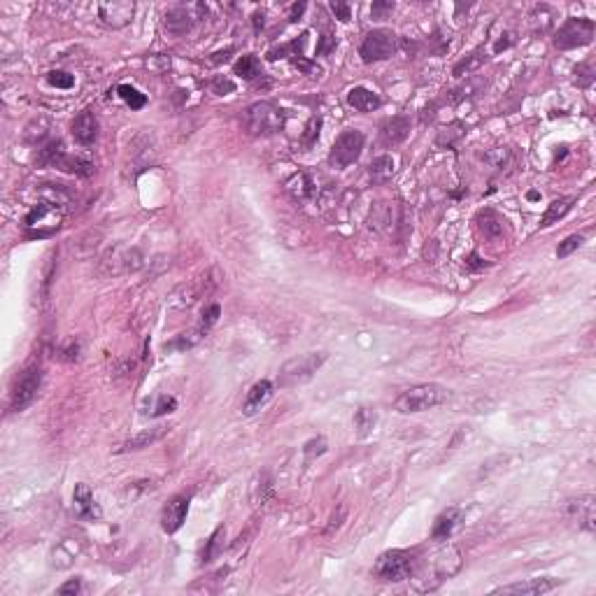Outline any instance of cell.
Wrapping results in <instances>:
<instances>
[{
  "mask_svg": "<svg viewBox=\"0 0 596 596\" xmlns=\"http://www.w3.org/2000/svg\"><path fill=\"white\" fill-rule=\"evenodd\" d=\"M461 564H463V559L456 547L452 545L442 547V550L431 554V559H426L424 564L417 561V568H415V573H412L415 589H417V592H433V589H438L445 580L459 573Z\"/></svg>",
  "mask_w": 596,
  "mask_h": 596,
  "instance_id": "6da1fadb",
  "label": "cell"
},
{
  "mask_svg": "<svg viewBox=\"0 0 596 596\" xmlns=\"http://www.w3.org/2000/svg\"><path fill=\"white\" fill-rule=\"evenodd\" d=\"M447 398H449V389H445L442 385L426 382V385H415L410 389H405L396 401H394V408L403 415H412V412L431 410L435 405H442Z\"/></svg>",
  "mask_w": 596,
  "mask_h": 596,
  "instance_id": "7a4b0ae2",
  "label": "cell"
},
{
  "mask_svg": "<svg viewBox=\"0 0 596 596\" xmlns=\"http://www.w3.org/2000/svg\"><path fill=\"white\" fill-rule=\"evenodd\" d=\"M324 362H327V352H308V355L289 359V362L280 368L277 385L284 387V389L306 385L315 378V373L322 368Z\"/></svg>",
  "mask_w": 596,
  "mask_h": 596,
  "instance_id": "3957f363",
  "label": "cell"
},
{
  "mask_svg": "<svg viewBox=\"0 0 596 596\" xmlns=\"http://www.w3.org/2000/svg\"><path fill=\"white\" fill-rule=\"evenodd\" d=\"M415 568H417V559H415L412 552L389 550L378 557L373 573H375V578L385 580V582H401V580L412 578Z\"/></svg>",
  "mask_w": 596,
  "mask_h": 596,
  "instance_id": "277c9868",
  "label": "cell"
},
{
  "mask_svg": "<svg viewBox=\"0 0 596 596\" xmlns=\"http://www.w3.org/2000/svg\"><path fill=\"white\" fill-rule=\"evenodd\" d=\"M245 126L252 135H275L284 126V114L273 103H252L245 112Z\"/></svg>",
  "mask_w": 596,
  "mask_h": 596,
  "instance_id": "5b68a950",
  "label": "cell"
},
{
  "mask_svg": "<svg viewBox=\"0 0 596 596\" xmlns=\"http://www.w3.org/2000/svg\"><path fill=\"white\" fill-rule=\"evenodd\" d=\"M594 31L596 26L592 19L571 17L554 33V47L557 50H578V47H585L594 40Z\"/></svg>",
  "mask_w": 596,
  "mask_h": 596,
  "instance_id": "8992f818",
  "label": "cell"
},
{
  "mask_svg": "<svg viewBox=\"0 0 596 596\" xmlns=\"http://www.w3.org/2000/svg\"><path fill=\"white\" fill-rule=\"evenodd\" d=\"M207 15L205 5H175V8L165 10L163 15V31L168 33V36H175V38H182L186 36L193 24H198L200 19H203Z\"/></svg>",
  "mask_w": 596,
  "mask_h": 596,
  "instance_id": "52a82bcc",
  "label": "cell"
},
{
  "mask_svg": "<svg viewBox=\"0 0 596 596\" xmlns=\"http://www.w3.org/2000/svg\"><path fill=\"white\" fill-rule=\"evenodd\" d=\"M396 33L389 31V29H375L371 31L368 36L364 38L362 43V54L364 64H375V61H385V59H392L394 52H396Z\"/></svg>",
  "mask_w": 596,
  "mask_h": 596,
  "instance_id": "ba28073f",
  "label": "cell"
},
{
  "mask_svg": "<svg viewBox=\"0 0 596 596\" xmlns=\"http://www.w3.org/2000/svg\"><path fill=\"white\" fill-rule=\"evenodd\" d=\"M364 144H366V137L362 131H345V133L338 135V140L334 142L331 147V154H329V163L334 168H348L362 156L364 151Z\"/></svg>",
  "mask_w": 596,
  "mask_h": 596,
  "instance_id": "9c48e42d",
  "label": "cell"
},
{
  "mask_svg": "<svg viewBox=\"0 0 596 596\" xmlns=\"http://www.w3.org/2000/svg\"><path fill=\"white\" fill-rule=\"evenodd\" d=\"M64 207L52 205V203H40L38 207H33L26 217V228H29L31 235H38V238H47L54 231H59L61 221H64Z\"/></svg>",
  "mask_w": 596,
  "mask_h": 596,
  "instance_id": "30bf717a",
  "label": "cell"
},
{
  "mask_svg": "<svg viewBox=\"0 0 596 596\" xmlns=\"http://www.w3.org/2000/svg\"><path fill=\"white\" fill-rule=\"evenodd\" d=\"M43 387V371L38 366H31L22 373V378L17 380L15 389H12V401H10V408L12 412H22L26 410L33 401L38 398V392Z\"/></svg>",
  "mask_w": 596,
  "mask_h": 596,
  "instance_id": "8fae6325",
  "label": "cell"
},
{
  "mask_svg": "<svg viewBox=\"0 0 596 596\" xmlns=\"http://www.w3.org/2000/svg\"><path fill=\"white\" fill-rule=\"evenodd\" d=\"M142 254L135 247H117L112 249L105 259H103V270L105 275H124V273H135L142 268Z\"/></svg>",
  "mask_w": 596,
  "mask_h": 596,
  "instance_id": "7c38bea8",
  "label": "cell"
},
{
  "mask_svg": "<svg viewBox=\"0 0 596 596\" xmlns=\"http://www.w3.org/2000/svg\"><path fill=\"white\" fill-rule=\"evenodd\" d=\"M566 515L571 522L578 524V529L594 533L596 531V498L592 494H582L578 498L566 501Z\"/></svg>",
  "mask_w": 596,
  "mask_h": 596,
  "instance_id": "4fadbf2b",
  "label": "cell"
},
{
  "mask_svg": "<svg viewBox=\"0 0 596 596\" xmlns=\"http://www.w3.org/2000/svg\"><path fill=\"white\" fill-rule=\"evenodd\" d=\"M135 3L131 0H105L98 5V17L107 29H124L133 22Z\"/></svg>",
  "mask_w": 596,
  "mask_h": 596,
  "instance_id": "5bb4252c",
  "label": "cell"
},
{
  "mask_svg": "<svg viewBox=\"0 0 596 596\" xmlns=\"http://www.w3.org/2000/svg\"><path fill=\"white\" fill-rule=\"evenodd\" d=\"M219 280H210V273L203 275V277H196L193 282L189 284H182L175 294H172V303L177 308H191L198 298H203V294H210V291L217 287Z\"/></svg>",
  "mask_w": 596,
  "mask_h": 596,
  "instance_id": "9a60e30c",
  "label": "cell"
},
{
  "mask_svg": "<svg viewBox=\"0 0 596 596\" xmlns=\"http://www.w3.org/2000/svg\"><path fill=\"white\" fill-rule=\"evenodd\" d=\"M189 501L191 498L186 494H177L165 503V508L161 512V526H163L165 533H175V531L182 529L186 512H189Z\"/></svg>",
  "mask_w": 596,
  "mask_h": 596,
  "instance_id": "2e32d148",
  "label": "cell"
},
{
  "mask_svg": "<svg viewBox=\"0 0 596 596\" xmlns=\"http://www.w3.org/2000/svg\"><path fill=\"white\" fill-rule=\"evenodd\" d=\"M73 510H75V517L87 519V522H91V519H100V515H103L98 503H96V498L91 494V489H89V484H84V482L75 484Z\"/></svg>",
  "mask_w": 596,
  "mask_h": 596,
  "instance_id": "e0dca14e",
  "label": "cell"
},
{
  "mask_svg": "<svg viewBox=\"0 0 596 596\" xmlns=\"http://www.w3.org/2000/svg\"><path fill=\"white\" fill-rule=\"evenodd\" d=\"M559 582L557 580H550V578H531V580H524V582H515V585H505V587H498L494 589L491 594H517V596H540V594H547L557 587Z\"/></svg>",
  "mask_w": 596,
  "mask_h": 596,
  "instance_id": "ac0fdd59",
  "label": "cell"
},
{
  "mask_svg": "<svg viewBox=\"0 0 596 596\" xmlns=\"http://www.w3.org/2000/svg\"><path fill=\"white\" fill-rule=\"evenodd\" d=\"M70 128H73V137L80 144H94L96 137H98V119H96V114L89 112V110L75 117Z\"/></svg>",
  "mask_w": 596,
  "mask_h": 596,
  "instance_id": "d6986e66",
  "label": "cell"
},
{
  "mask_svg": "<svg viewBox=\"0 0 596 596\" xmlns=\"http://www.w3.org/2000/svg\"><path fill=\"white\" fill-rule=\"evenodd\" d=\"M461 519H463V510L456 508V505H454V508L442 510L440 515L435 517V522H433L431 538L433 540H449V538H452L454 529L461 524Z\"/></svg>",
  "mask_w": 596,
  "mask_h": 596,
  "instance_id": "ffe728a7",
  "label": "cell"
},
{
  "mask_svg": "<svg viewBox=\"0 0 596 596\" xmlns=\"http://www.w3.org/2000/svg\"><path fill=\"white\" fill-rule=\"evenodd\" d=\"M408 135H410V119L408 117H392L380 128V137H382V144H387V147L403 142Z\"/></svg>",
  "mask_w": 596,
  "mask_h": 596,
  "instance_id": "44dd1931",
  "label": "cell"
},
{
  "mask_svg": "<svg viewBox=\"0 0 596 596\" xmlns=\"http://www.w3.org/2000/svg\"><path fill=\"white\" fill-rule=\"evenodd\" d=\"M273 382L270 380H261V382H256L252 389L247 392V398H245V405H242V412L245 415H254L259 412L263 405L268 403L270 398H273Z\"/></svg>",
  "mask_w": 596,
  "mask_h": 596,
  "instance_id": "7402d4cb",
  "label": "cell"
},
{
  "mask_svg": "<svg viewBox=\"0 0 596 596\" xmlns=\"http://www.w3.org/2000/svg\"><path fill=\"white\" fill-rule=\"evenodd\" d=\"M170 431V426L165 424H158V426H151V429H144V431H140L137 435H133L131 440L124 442L121 452H131V449H144L149 445H154V442H158L163 438L165 433Z\"/></svg>",
  "mask_w": 596,
  "mask_h": 596,
  "instance_id": "603a6c76",
  "label": "cell"
},
{
  "mask_svg": "<svg viewBox=\"0 0 596 596\" xmlns=\"http://www.w3.org/2000/svg\"><path fill=\"white\" fill-rule=\"evenodd\" d=\"M348 103H350V107L359 110V112H373V110H378L380 105H382L380 96L375 91H371V89H366V87L352 89V91L348 94Z\"/></svg>",
  "mask_w": 596,
  "mask_h": 596,
  "instance_id": "cb8c5ba5",
  "label": "cell"
},
{
  "mask_svg": "<svg viewBox=\"0 0 596 596\" xmlns=\"http://www.w3.org/2000/svg\"><path fill=\"white\" fill-rule=\"evenodd\" d=\"M284 186H287V191L296 200H308V198H313V193H315V182L306 175V172H296V175H291Z\"/></svg>",
  "mask_w": 596,
  "mask_h": 596,
  "instance_id": "d4e9b609",
  "label": "cell"
},
{
  "mask_svg": "<svg viewBox=\"0 0 596 596\" xmlns=\"http://www.w3.org/2000/svg\"><path fill=\"white\" fill-rule=\"evenodd\" d=\"M573 203H575V198H573V196H564V198L552 200V203L547 205V210H545V214H543V219H540V228L552 226L554 221H559L561 217H566L568 210H571V207H573Z\"/></svg>",
  "mask_w": 596,
  "mask_h": 596,
  "instance_id": "484cf974",
  "label": "cell"
},
{
  "mask_svg": "<svg viewBox=\"0 0 596 596\" xmlns=\"http://www.w3.org/2000/svg\"><path fill=\"white\" fill-rule=\"evenodd\" d=\"M477 226H480V231L484 233V238L496 240L503 235V219L498 217L494 210H489V207L477 214Z\"/></svg>",
  "mask_w": 596,
  "mask_h": 596,
  "instance_id": "4316f807",
  "label": "cell"
},
{
  "mask_svg": "<svg viewBox=\"0 0 596 596\" xmlns=\"http://www.w3.org/2000/svg\"><path fill=\"white\" fill-rule=\"evenodd\" d=\"M66 156V149H64V142L61 140H50L45 144L43 149H40L38 154V165H50V168H59L61 161H64Z\"/></svg>",
  "mask_w": 596,
  "mask_h": 596,
  "instance_id": "83f0119b",
  "label": "cell"
},
{
  "mask_svg": "<svg viewBox=\"0 0 596 596\" xmlns=\"http://www.w3.org/2000/svg\"><path fill=\"white\" fill-rule=\"evenodd\" d=\"M224 538H226V529L224 526H217L212 536L205 540V547L200 552V564H210V561L219 557V552L224 550Z\"/></svg>",
  "mask_w": 596,
  "mask_h": 596,
  "instance_id": "f1b7e54d",
  "label": "cell"
},
{
  "mask_svg": "<svg viewBox=\"0 0 596 596\" xmlns=\"http://www.w3.org/2000/svg\"><path fill=\"white\" fill-rule=\"evenodd\" d=\"M177 408V398L175 396H168V394H158L151 401L142 405V412L149 415V417H161V415H168Z\"/></svg>",
  "mask_w": 596,
  "mask_h": 596,
  "instance_id": "f546056e",
  "label": "cell"
},
{
  "mask_svg": "<svg viewBox=\"0 0 596 596\" xmlns=\"http://www.w3.org/2000/svg\"><path fill=\"white\" fill-rule=\"evenodd\" d=\"M371 182L373 184H385L389 182L392 175H394V158L389 154H382L378 156L375 161L371 163Z\"/></svg>",
  "mask_w": 596,
  "mask_h": 596,
  "instance_id": "4dcf8cb0",
  "label": "cell"
},
{
  "mask_svg": "<svg viewBox=\"0 0 596 596\" xmlns=\"http://www.w3.org/2000/svg\"><path fill=\"white\" fill-rule=\"evenodd\" d=\"M235 75L242 80H256L261 75V66H259V59L254 54H245L235 61Z\"/></svg>",
  "mask_w": 596,
  "mask_h": 596,
  "instance_id": "1f68e13d",
  "label": "cell"
},
{
  "mask_svg": "<svg viewBox=\"0 0 596 596\" xmlns=\"http://www.w3.org/2000/svg\"><path fill=\"white\" fill-rule=\"evenodd\" d=\"M117 94H119V98L126 103L131 110H142L144 105H147V96L140 94L135 87H131V84H119L117 87Z\"/></svg>",
  "mask_w": 596,
  "mask_h": 596,
  "instance_id": "d6a6232c",
  "label": "cell"
},
{
  "mask_svg": "<svg viewBox=\"0 0 596 596\" xmlns=\"http://www.w3.org/2000/svg\"><path fill=\"white\" fill-rule=\"evenodd\" d=\"M375 419H378V415L371 410V408H359L357 410V415H355V426L359 429V438H366V435H368L371 431H373V426H375Z\"/></svg>",
  "mask_w": 596,
  "mask_h": 596,
  "instance_id": "836d02e7",
  "label": "cell"
},
{
  "mask_svg": "<svg viewBox=\"0 0 596 596\" xmlns=\"http://www.w3.org/2000/svg\"><path fill=\"white\" fill-rule=\"evenodd\" d=\"M582 242H585V235H582V233H573V235H568V238L559 245L557 256H559V259H566V256H571V254L575 252V249H580V247H582Z\"/></svg>",
  "mask_w": 596,
  "mask_h": 596,
  "instance_id": "e575fe53",
  "label": "cell"
},
{
  "mask_svg": "<svg viewBox=\"0 0 596 596\" xmlns=\"http://www.w3.org/2000/svg\"><path fill=\"white\" fill-rule=\"evenodd\" d=\"M219 315H221V308L217 306V303H212V306H207L205 308V313H203V320H200V324H198V334L203 336V334H207V331H210V327L214 322L219 320Z\"/></svg>",
  "mask_w": 596,
  "mask_h": 596,
  "instance_id": "d590c367",
  "label": "cell"
},
{
  "mask_svg": "<svg viewBox=\"0 0 596 596\" xmlns=\"http://www.w3.org/2000/svg\"><path fill=\"white\" fill-rule=\"evenodd\" d=\"M47 82H50L52 87H57V89H73L75 87V77H73V75L64 73V70L47 73Z\"/></svg>",
  "mask_w": 596,
  "mask_h": 596,
  "instance_id": "8d00e7d4",
  "label": "cell"
},
{
  "mask_svg": "<svg viewBox=\"0 0 596 596\" xmlns=\"http://www.w3.org/2000/svg\"><path fill=\"white\" fill-rule=\"evenodd\" d=\"M482 64V57H477V54H470L468 59H463V61H459V64L454 66V75L456 77H463V73H470V70H475L477 66Z\"/></svg>",
  "mask_w": 596,
  "mask_h": 596,
  "instance_id": "74e56055",
  "label": "cell"
},
{
  "mask_svg": "<svg viewBox=\"0 0 596 596\" xmlns=\"http://www.w3.org/2000/svg\"><path fill=\"white\" fill-rule=\"evenodd\" d=\"M594 80V70H592V64H580L578 68H575V82H578L580 87H589Z\"/></svg>",
  "mask_w": 596,
  "mask_h": 596,
  "instance_id": "f35d334b",
  "label": "cell"
},
{
  "mask_svg": "<svg viewBox=\"0 0 596 596\" xmlns=\"http://www.w3.org/2000/svg\"><path fill=\"white\" fill-rule=\"evenodd\" d=\"M487 161L494 165V168H498V170H503L505 165H508V161H510V151L508 149H496V151H491V154H487Z\"/></svg>",
  "mask_w": 596,
  "mask_h": 596,
  "instance_id": "ab89813d",
  "label": "cell"
},
{
  "mask_svg": "<svg viewBox=\"0 0 596 596\" xmlns=\"http://www.w3.org/2000/svg\"><path fill=\"white\" fill-rule=\"evenodd\" d=\"M235 89V84L231 80H221V77H214L212 80V91L214 94H219V96H224V94H231Z\"/></svg>",
  "mask_w": 596,
  "mask_h": 596,
  "instance_id": "60d3db41",
  "label": "cell"
},
{
  "mask_svg": "<svg viewBox=\"0 0 596 596\" xmlns=\"http://www.w3.org/2000/svg\"><path fill=\"white\" fill-rule=\"evenodd\" d=\"M331 12H334L341 22H350L352 19V10L348 3H331Z\"/></svg>",
  "mask_w": 596,
  "mask_h": 596,
  "instance_id": "b9f144b4",
  "label": "cell"
},
{
  "mask_svg": "<svg viewBox=\"0 0 596 596\" xmlns=\"http://www.w3.org/2000/svg\"><path fill=\"white\" fill-rule=\"evenodd\" d=\"M80 589H82V580H80V578H73V580H68L66 585L59 587V594H61V596H66V594H80Z\"/></svg>",
  "mask_w": 596,
  "mask_h": 596,
  "instance_id": "7bdbcfd3",
  "label": "cell"
},
{
  "mask_svg": "<svg viewBox=\"0 0 596 596\" xmlns=\"http://www.w3.org/2000/svg\"><path fill=\"white\" fill-rule=\"evenodd\" d=\"M394 10V3H373V17L375 19H382L385 15H389V12Z\"/></svg>",
  "mask_w": 596,
  "mask_h": 596,
  "instance_id": "ee69618b",
  "label": "cell"
},
{
  "mask_svg": "<svg viewBox=\"0 0 596 596\" xmlns=\"http://www.w3.org/2000/svg\"><path fill=\"white\" fill-rule=\"evenodd\" d=\"M77 352H80V345L70 343V345H68V350H64V359H66V362H75V359H77Z\"/></svg>",
  "mask_w": 596,
  "mask_h": 596,
  "instance_id": "f6af8a7d",
  "label": "cell"
},
{
  "mask_svg": "<svg viewBox=\"0 0 596 596\" xmlns=\"http://www.w3.org/2000/svg\"><path fill=\"white\" fill-rule=\"evenodd\" d=\"M466 266H468L470 270H480V268L487 266V263L480 261V256H477V254H470V256H468V261H466Z\"/></svg>",
  "mask_w": 596,
  "mask_h": 596,
  "instance_id": "bcb514c9",
  "label": "cell"
},
{
  "mask_svg": "<svg viewBox=\"0 0 596 596\" xmlns=\"http://www.w3.org/2000/svg\"><path fill=\"white\" fill-rule=\"evenodd\" d=\"M303 10H306V3H301V5H294V8H291V15H289V19H291V22H296V19L303 15Z\"/></svg>",
  "mask_w": 596,
  "mask_h": 596,
  "instance_id": "7dc6e473",
  "label": "cell"
},
{
  "mask_svg": "<svg viewBox=\"0 0 596 596\" xmlns=\"http://www.w3.org/2000/svg\"><path fill=\"white\" fill-rule=\"evenodd\" d=\"M233 50H226V52H219V54H212V64H221V61H226L228 59V54H231Z\"/></svg>",
  "mask_w": 596,
  "mask_h": 596,
  "instance_id": "c3c4849f",
  "label": "cell"
},
{
  "mask_svg": "<svg viewBox=\"0 0 596 596\" xmlns=\"http://www.w3.org/2000/svg\"><path fill=\"white\" fill-rule=\"evenodd\" d=\"M252 19H254V31L259 33V31L263 29V15H261V12H256Z\"/></svg>",
  "mask_w": 596,
  "mask_h": 596,
  "instance_id": "681fc988",
  "label": "cell"
}]
</instances>
